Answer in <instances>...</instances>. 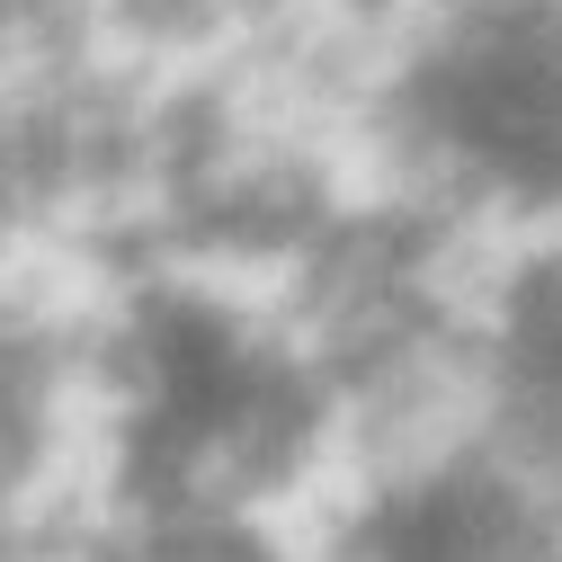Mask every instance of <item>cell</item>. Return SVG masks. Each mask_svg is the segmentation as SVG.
<instances>
[{
	"instance_id": "1",
	"label": "cell",
	"mask_w": 562,
	"mask_h": 562,
	"mask_svg": "<svg viewBox=\"0 0 562 562\" xmlns=\"http://www.w3.org/2000/svg\"><path fill=\"white\" fill-rule=\"evenodd\" d=\"M0 562H562V196L0 54Z\"/></svg>"
}]
</instances>
